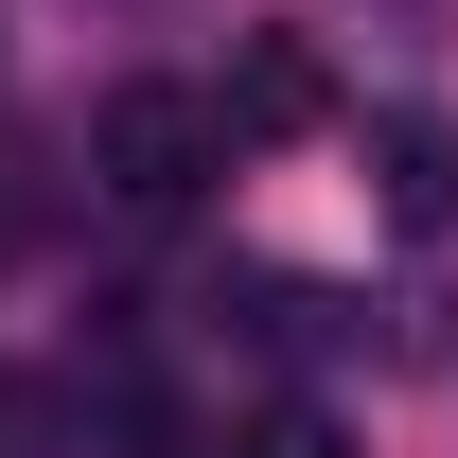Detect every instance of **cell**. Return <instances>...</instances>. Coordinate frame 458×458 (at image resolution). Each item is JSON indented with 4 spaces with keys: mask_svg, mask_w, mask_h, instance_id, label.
<instances>
[{
    "mask_svg": "<svg viewBox=\"0 0 458 458\" xmlns=\"http://www.w3.org/2000/svg\"><path fill=\"white\" fill-rule=\"evenodd\" d=\"M89 176H106L123 212H194V194L229 176L212 89H159V71H141V89H106V106H89Z\"/></svg>",
    "mask_w": 458,
    "mask_h": 458,
    "instance_id": "1",
    "label": "cell"
},
{
    "mask_svg": "<svg viewBox=\"0 0 458 458\" xmlns=\"http://www.w3.org/2000/svg\"><path fill=\"white\" fill-rule=\"evenodd\" d=\"M318 106H335V71L300 54V36H247V54H229V89H212V123H229V141H300Z\"/></svg>",
    "mask_w": 458,
    "mask_h": 458,
    "instance_id": "3",
    "label": "cell"
},
{
    "mask_svg": "<svg viewBox=\"0 0 458 458\" xmlns=\"http://www.w3.org/2000/svg\"><path fill=\"white\" fill-rule=\"evenodd\" d=\"M247 458H352V441H335V423H265Z\"/></svg>",
    "mask_w": 458,
    "mask_h": 458,
    "instance_id": "5",
    "label": "cell"
},
{
    "mask_svg": "<svg viewBox=\"0 0 458 458\" xmlns=\"http://www.w3.org/2000/svg\"><path fill=\"white\" fill-rule=\"evenodd\" d=\"M0 458H89V405L36 388V370H0Z\"/></svg>",
    "mask_w": 458,
    "mask_h": 458,
    "instance_id": "4",
    "label": "cell"
},
{
    "mask_svg": "<svg viewBox=\"0 0 458 458\" xmlns=\"http://www.w3.org/2000/svg\"><path fill=\"white\" fill-rule=\"evenodd\" d=\"M370 194H388V229L441 247V229H458V123L441 106H388V123H370Z\"/></svg>",
    "mask_w": 458,
    "mask_h": 458,
    "instance_id": "2",
    "label": "cell"
}]
</instances>
